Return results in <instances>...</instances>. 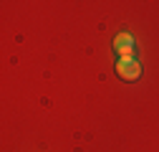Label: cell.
<instances>
[{"label":"cell","mask_w":159,"mask_h":152,"mask_svg":"<svg viewBox=\"0 0 159 152\" xmlns=\"http://www.w3.org/2000/svg\"><path fill=\"white\" fill-rule=\"evenodd\" d=\"M114 71H116V76L121 81H136L139 76H142V66H139V61L136 59H116V66H114Z\"/></svg>","instance_id":"6da1fadb"},{"label":"cell","mask_w":159,"mask_h":152,"mask_svg":"<svg viewBox=\"0 0 159 152\" xmlns=\"http://www.w3.org/2000/svg\"><path fill=\"white\" fill-rule=\"evenodd\" d=\"M134 38L129 33H119L114 38V51L119 53V59H134Z\"/></svg>","instance_id":"7a4b0ae2"}]
</instances>
